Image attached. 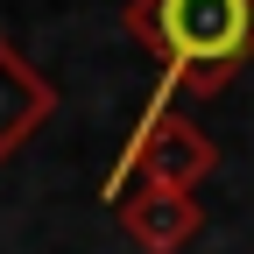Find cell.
Segmentation results:
<instances>
[{
	"mask_svg": "<svg viewBox=\"0 0 254 254\" xmlns=\"http://www.w3.org/2000/svg\"><path fill=\"white\" fill-rule=\"evenodd\" d=\"M120 21L155 57L163 99H212L254 64V0H127Z\"/></svg>",
	"mask_w": 254,
	"mask_h": 254,
	"instance_id": "cell-1",
	"label": "cell"
},
{
	"mask_svg": "<svg viewBox=\"0 0 254 254\" xmlns=\"http://www.w3.org/2000/svg\"><path fill=\"white\" fill-rule=\"evenodd\" d=\"M212 170H219V141L155 92V99L141 106V120H134V134L120 141V163L106 177V198L113 205L127 198V177H134V190H198Z\"/></svg>",
	"mask_w": 254,
	"mask_h": 254,
	"instance_id": "cell-2",
	"label": "cell"
},
{
	"mask_svg": "<svg viewBox=\"0 0 254 254\" xmlns=\"http://www.w3.org/2000/svg\"><path fill=\"white\" fill-rule=\"evenodd\" d=\"M120 233L134 240L141 254H184L190 240L205 233V205L198 190H134V198H120Z\"/></svg>",
	"mask_w": 254,
	"mask_h": 254,
	"instance_id": "cell-3",
	"label": "cell"
},
{
	"mask_svg": "<svg viewBox=\"0 0 254 254\" xmlns=\"http://www.w3.org/2000/svg\"><path fill=\"white\" fill-rule=\"evenodd\" d=\"M50 113H57V85H50L7 36H0V163H7Z\"/></svg>",
	"mask_w": 254,
	"mask_h": 254,
	"instance_id": "cell-4",
	"label": "cell"
}]
</instances>
